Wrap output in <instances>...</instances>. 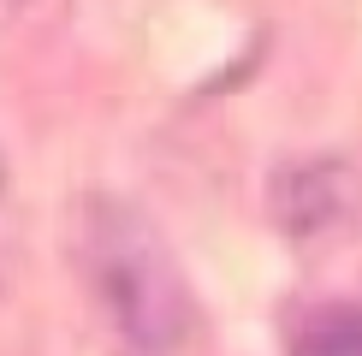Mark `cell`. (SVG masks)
Here are the masks:
<instances>
[{"instance_id": "6da1fadb", "label": "cell", "mask_w": 362, "mask_h": 356, "mask_svg": "<svg viewBox=\"0 0 362 356\" xmlns=\"http://www.w3.org/2000/svg\"><path fill=\"white\" fill-rule=\"evenodd\" d=\"M71 256H78V273L89 297L101 303V315L131 345L173 350L190 333L196 309H190L185 267L143 208L119 196H83L71 214Z\"/></svg>"}, {"instance_id": "7a4b0ae2", "label": "cell", "mask_w": 362, "mask_h": 356, "mask_svg": "<svg viewBox=\"0 0 362 356\" xmlns=\"http://www.w3.org/2000/svg\"><path fill=\"white\" fill-rule=\"evenodd\" d=\"M274 214L279 226L297 237V244H315V237L351 232L362 214V178L344 167V160H315V167H297L274 184Z\"/></svg>"}, {"instance_id": "3957f363", "label": "cell", "mask_w": 362, "mask_h": 356, "mask_svg": "<svg viewBox=\"0 0 362 356\" xmlns=\"http://www.w3.org/2000/svg\"><path fill=\"white\" fill-rule=\"evenodd\" d=\"M291 356H362V309L333 303L303 315L291 333Z\"/></svg>"}, {"instance_id": "277c9868", "label": "cell", "mask_w": 362, "mask_h": 356, "mask_svg": "<svg viewBox=\"0 0 362 356\" xmlns=\"http://www.w3.org/2000/svg\"><path fill=\"white\" fill-rule=\"evenodd\" d=\"M12 261H18V208H12V184L0 167V297L12 285Z\"/></svg>"}]
</instances>
